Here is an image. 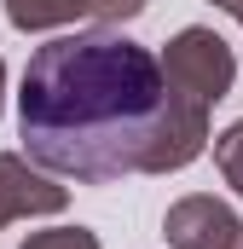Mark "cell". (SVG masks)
<instances>
[{
    "instance_id": "cell-2",
    "label": "cell",
    "mask_w": 243,
    "mask_h": 249,
    "mask_svg": "<svg viewBox=\"0 0 243 249\" xmlns=\"http://www.w3.org/2000/svg\"><path fill=\"white\" fill-rule=\"evenodd\" d=\"M162 70H168V81L180 87L185 99H197V105L226 99L232 81H238V58H232V47H226L214 29H180V35L168 41Z\"/></svg>"
},
{
    "instance_id": "cell-4",
    "label": "cell",
    "mask_w": 243,
    "mask_h": 249,
    "mask_svg": "<svg viewBox=\"0 0 243 249\" xmlns=\"http://www.w3.org/2000/svg\"><path fill=\"white\" fill-rule=\"evenodd\" d=\"M69 203V191L52 186L47 174H35L23 157H0V209L6 220H23V214H58Z\"/></svg>"
},
{
    "instance_id": "cell-1",
    "label": "cell",
    "mask_w": 243,
    "mask_h": 249,
    "mask_svg": "<svg viewBox=\"0 0 243 249\" xmlns=\"http://www.w3.org/2000/svg\"><path fill=\"white\" fill-rule=\"evenodd\" d=\"M23 151L64 180L116 186L127 174H168L203 157L208 105L185 99L122 29H75L29 53L17 87Z\"/></svg>"
},
{
    "instance_id": "cell-11",
    "label": "cell",
    "mask_w": 243,
    "mask_h": 249,
    "mask_svg": "<svg viewBox=\"0 0 243 249\" xmlns=\"http://www.w3.org/2000/svg\"><path fill=\"white\" fill-rule=\"evenodd\" d=\"M0 226H6V209H0Z\"/></svg>"
},
{
    "instance_id": "cell-10",
    "label": "cell",
    "mask_w": 243,
    "mask_h": 249,
    "mask_svg": "<svg viewBox=\"0 0 243 249\" xmlns=\"http://www.w3.org/2000/svg\"><path fill=\"white\" fill-rule=\"evenodd\" d=\"M0 87H6V64H0Z\"/></svg>"
},
{
    "instance_id": "cell-9",
    "label": "cell",
    "mask_w": 243,
    "mask_h": 249,
    "mask_svg": "<svg viewBox=\"0 0 243 249\" xmlns=\"http://www.w3.org/2000/svg\"><path fill=\"white\" fill-rule=\"evenodd\" d=\"M214 6H220V12H232V18L243 23V0H214Z\"/></svg>"
},
{
    "instance_id": "cell-3",
    "label": "cell",
    "mask_w": 243,
    "mask_h": 249,
    "mask_svg": "<svg viewBox=\"0 0 243 249\" xmlns=\"http://www.w3.org/2000/svg\"><path fill=\"white\" fill-rule=\"evenodd\" d=\"M162 238L174 249H243V226L220 197H180L162 220Z\"/></svg>"
},
{
    "instance_id": "cell-5",
    "label": "cell",
    "mask_w": 243,
    "mask_h": 249,
    "mask_svg": "<svg viewBox=\"0 0 243 249\" xmlns=\"http://www.w3.org/2000/svg\"><path fill=\"white\" fill-rule=\"evenodd\" d=\"M6 18H12V29L35 35V29L75 23V6H69V0H6Z\"/></svg>"
},
{
    "instance_id": "cell-6",
    "label": "cell",
    "mask_w": 243,
    "mask_h": 249,
    "mask_svg": "<svg viewBox=\"0 0 243 249\" xmlns=\"http://www.w3.org/2000/svg\"><path fill=\"white\" fill-rule=\"evenodd\" d=\"M214 162H220V174H226V186L243 197V122H232L220 139H214Z\"/></svg>"
},
{
    "instance_id": "cell-7",
    "label": "cell",
    "mask_w": 243,
    "mask_h": 249,
    "mask_svg": "<svg viewBox=\"0 0 243 249\" xmlns=\"http://www.w3.org/2000/svg\"><path fill=\"white\" fill-rule=\"evenodd\" d=\"M69 6H75V18H93V23H104V29L145 12V0H69Z\"/></svg>"
},
{
    "instance_id": "cell-8",
    "label": "cell",
    "mask_w": 243,
    "mask_h": 249,
    "mask_svg": "<svg viewBox=\"0 0 243 249\" xmlns=\"http://www.w3.org/2000/svg\"><path fill=\"white\" fill-rule=\"evenodd\" d=\"M23 249H99V238L87 226H58V232H35Z\"/></svg>"
}]
</instances>
